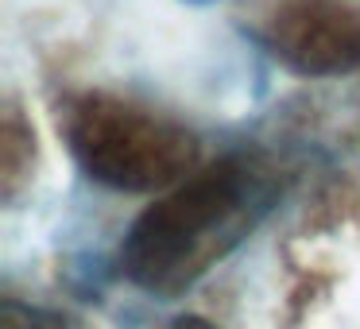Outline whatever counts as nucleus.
<instances>
[{"mask_svg":"<svg viewBox=\"0 0 360 329\" xmlns=\"http://www.w3.org/2000/svg\"><path fill=\"white\" fill-rule=\"evenodd\" d=\"M271 198L275 179L264 159L225 155L140 213L120 248L124 275L143 290L179 295L256 228Z\"/></svg>","mask_w":360,"mask_h":329,"instance_id":"nucleus-1","label":"nucleus"},{"mask_svg":"<svg viewBox=\"0 0 360 329\" xmlns=\"http://www.w3.org/2000/svg\"><path fill=\"white\" fill-rule=\"evenodd\" d=\"M66 143L94 182L159 190L190 179L198 143L182 124L112 93H86L66 112Z\"/></svg>","mask_w":360,"mask_h":329,"instance_id":"nucleus-2","label":"nucleus"},{"mask_svg":"<svg viewBox=\"0 0 360 329\" xmlns=\"http://www.w3.org/2000/svg\"><path fill=\"white\" fill-rule=\"evenodd\" d=\"M259 35L283 66L310 78L360 66V8L352 0H271Z\"/></svg>","mask_w":360,"mask_h":329,"instance_id":"nucleus-3","label":"nucleus"},{"mask_svg":"<svg viewBox=\"0 0 360 329\" xmlns=\"http://www.w3.org/2000/svg\"><path fill=\"white\" fill-rule=\"evenodd\" d=\"M0 329H70V325H66L58 314L32 310V306H20V302H4Z\"/></svg>","mask_w":360,"mask_h":329,"instance_id":"nucleus-4","label":"nucleus"},{"mask_svg":"<svg viewBox=\"0 0 360 329\" xmlns=\"http://www.w3.org/2000/svg\"><path fill=\"white\" fill-rule=\"evenodd\" d=\"M167 329H221V325H213V321H205V318H179Z\"/></svg>","mask_w":360,"mask_h":329,"instance_id":"nucleus-5","label":"nucleus"}]
</instances>
